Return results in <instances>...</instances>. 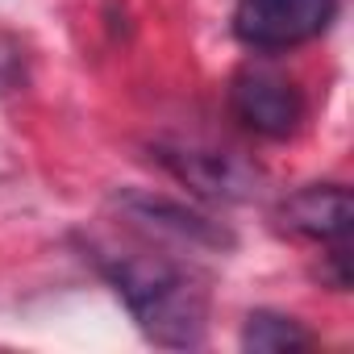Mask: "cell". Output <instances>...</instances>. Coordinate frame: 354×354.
<instances>
[{
	"mask_svg": "<svg viewBox=\"0 0 354 354\" xmlns=\"http://www.w3.org/2000/svg\"><path fill=\"white\" fill-rule=\"evenodd\" d=\"M337 17V0H238L234 34L250 50H292L321 38Z\"/></svg>",
	"mask_w": 354,
	"mask_h": 354,
	"instance_id": "2",
	"label": "cell"
},
{
	"mask_svg": "<svg viewBox=\"0 0 354 354\" xmlns=\"http://www.w3.org/2000/svg\"><path fill=\"white\" fill-rule=\"evenodd\" d=\"M158 162L201 196L213 201H250L259 192V167L238 154L205 146H158Z\"/></svg>",
	"mask_w": 354,
	"mask_h": 354,
	"instance_id": "4",
	"label": "cell"
},
{
	"mask_svg": "<svg viewBox=\"0 0 354 354\" xmlns=\"http://www.w3.org/2000/svg\"><path fill=\"white\" fill-rule=\"evenodd\" d=\"M104 275L117 296L129 304L133 321L150 342L171 350H192L209 329V296L196 279H188L175 263L158 254H109Z\"/></svg>",
	"mask_w": 354,
	"mask_h": 354,
	"instance_id": "1",
	"label": "cell"
},
{
	"mask_svg": "<svg viewBox=\"0 0 354 354\" xmlns=\"http://www.w3.org/2000/svg\"><path fill=\"white\" fill-rule=\"evenodd\" d=\"M230 109L234 117L263 133V138H292L304 121V96L292 80L267 71V67H246L234 75V88H230Z\"/></svg>",
	"mask_w": 354,
	"mask_h": 354,
	"instance_id": "3",
	"label": "cell"
},
{
	"mask_svg": "<svg viewBox=\"0 0 354 354\" xmlns=\"http://www.w3.org/2000/svg\"><path fill=\"white\" fill-rule=\"evenodd\" d=\"M283 225L313 242H346L354 230V196L342 184H313L283 201Z\"/></svg>",
	"mask_w": 354,
	"mask_h": 354,
	"instance_id": "5",
	"label": "cell"
},
{
	"mask_svg": "<svg viewBox=\"0 0 354 354\" xmlns=\"http://www.w3.org/2000/svg\"><path fill=\"white\" fill-rule=\"evenodd\" d=\"M121 209L133 217V221H146L154 230H167L175 238H184V242H205V246H225L230 238L209 225L205 217L180 209V205H171V201H154V196H121Z\"/></svg>",
	"mask_w": 354,
	"mask_h": 354,
	"instance_id": "6",
	"label": "cell"
},
{
	"mask_svg": "<svg viewBox=\"0 0 354 354\" xmlns=\"http://www.w3.org/2000/svg\"><path fill=\"white\" fill-rule=\"evenodd\" d=\"M313 333L279 313H250L242 325V350L250 354H292V350H308Z\"/></svg>",
	"mask_w": 354,
	"mask_h": 354,
	"instance_id": "7",
	"label": "cell"
}]
</instances>
